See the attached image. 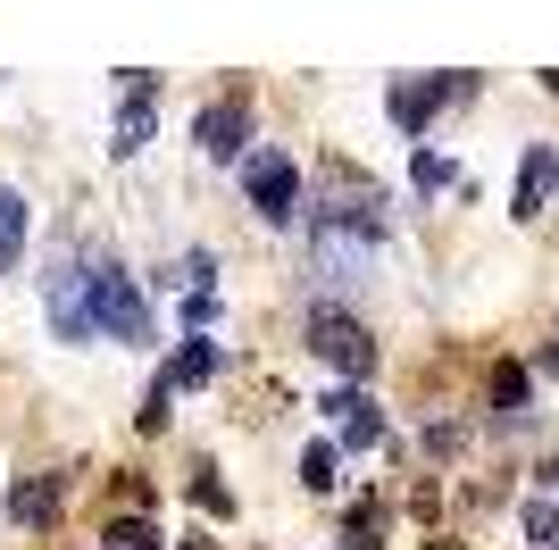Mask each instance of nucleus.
<instances>
[{
    "label": "nucleus",
    "mask_w": 559,
    "mask_h": 550,
    "mask_svg": "<svg viewBox=\"0 0 559 550\" xmlns=\"http://www.w3.org/2000/svg\"><path fill=\"white\" fill-rule=\"evenodd\" d=\"M84 284H93V334L151 343V300H142V284L117 267V259H93V267H84Z\"/></svg>",
    "instance_id": "obj_1"
},
{
    "label": "nucleus",
    "mask_w": 559,
    "mask_h": 550,
    "mask_svg": "<svg viewBox=\"0 0 559 550\" xmlns=\"http://www.w3.org/2000/svg\"><path fill=\"white\" fill-rule=\"evenodd\" d=\"M309 350L326 367H343V375H376V343H368V325L343 318V309H309Z\"/></svg>",
    "instance_id": "obj_2"
},
{
    "label": "nucleus",
    "mask_w": 559,
    "mask_h": 550,
    "mask_svg": "<svg viewBox=\"0 0 559 550\" xmlns=\"http://www.w3.org/2000/svg\"><path fill=\"white\" fill-rule=\"evenodd\" d=\"M242 183H251V208L267 226H284V217L301 208V176H293L284 151H251V159H242Z\"/></svg>",
    "instance_id": "obj_3"
},
{
    "label": "nucleus",
    "mask_w": 559,
    "mask_h": 550,
    "mask_svg": "<svg viewBox=\"0 0 559 550\" xmlns=\"http://www.w3.org/2000/svg\"><path fill=\"white\" fill-rule=\"evenodd\" d=\"M43 300H50L59 343H93V284H84V267H75V259H59V267L43 275Z\"/></svg>",
    "instance_id": "obj_4"
},
{
    "label": "nucleus",
    "mask_w": 559,
    "mask_h": 550,
    "mask_svg": "<svg viewBox=\"0 0 559 550\" xmlns=\"http://www.w3.org/2000/svg\"><path fill=\"white\" fill-rule=\"evenodd\" d=\"M242 142H251V109L242 100H210L201 109V151L210 159H242Z\"/></svg>",
    "instance_id": "obj_5"
},
{
    "label": "nucleus",
    "mask_w": 559,
    "mask_h": 550,
    "mask_svg": "<svg viewBox=\"0 0 559 550\" xmlns=\"http://www.w3.org/2000/svg\"><path fill=\"white\" fill-rule=\"evenodd\" d=\"M142 142H151V75H126V109H117V142H109V151H117V159H134V151H142Z\"/></svg>",
    "instance_id": "obj_6"
},
{
    "label": "nucleus",
    "mask_w": 559,
    "mask_h": 550,
    "mask_svg": "<svg viewBox=\"0 0 559 550\" xmlns=\"http://www.w3.org/2000/svg\"><path fill=\"white\" fill-rule=\"evenodd\" d=\"M551 183H559V159L535 142V151H526V167H518V217H535V208L551 201Z\"/></svg>",
    "instance_id": "obj_7"
},
{
    "label": "nucleus",
    "mask_w": 559,
    "mask_h": 550,
    "mask_svg": "<svg viewBox=\"0 0 559 550\" xmlns=\"http://www.w3.org/2000/svg\"><path fill=\"white\" fill-rule=\"evenodd\" d=\"M451 92H460V84H443V75H435V84H401V92H393V117L418 134L426 117H435V100H451Z\"/></svg>",
    "instance_id": "obj_8"
},
{
    "label": "nucleus",
    "mask_w": 559,
    "mask_h": 550,
    "mask_svg": "<svg viewBox=\"0 0 559 550\" xmlns=\"http://www.w3.org/2000/svg\"><path fill=\"white\" fill-rule=\"evenodd\" d=\"M318 409H334V417H343V434H350V442H376V434H384V417H376L368 400H359V392H326Z\"/></svg>",
    "instance_id": "obj_9"
},
{
    "label": "nucleus",
    "mask_w": 559,
    "mask_h": 550,
    "mask_svg": "<svg viewBox=\"0 0 559 550\" xmlns=\"http://www.w3.org/2000/svg\"><path fill=\"white\" fill-rule=\"evenodd\" d=\"M17 251H25V201H17V192H0V275L17 267Z\"/></svg>",
    "instance_id": "obj_10"
},
{
    "label": "nucleus",
    "mask_w": 559,
    "mask_h": 550,
    "mask_svg": "<svg viewBox=\"0 0 559 550\" xmlns=\"http://www.w3.org/2000/svg\"><path fill=\"white\" fill-rule=\"evenodd\" d=\"M210 375H217V350L192 334V343L176 350V367H167V384H210Z\"/></svg>",
    "instance_id": "obj_11"
},
{
    "label": "nucleus",
    "mask_w": 559,
    "mask_h": 550,
    "mask_svg": "<svg viewBox=\"0 0 559 550\" xmlns=\"http://www.w3.org/2000/svg\"><path fill=\"white\" fill-rule=\"evenodd\" d=\"M100 550H159V526H151V517H117V526L100 534Z\"/></svg>",
    "instance_id": "obj_12"
},
{
    "label": "nucleus",
    "mask_w": 559,
    "mask_h": 550,
    "mask_svg": "<svg viewBox=\"0 0 559 550\" xmlns=\"http://www.w3.org/2000/svg\"><path fill=\"white\" fill-rule=\"evenodd\" d=\"M526 542H535V550H559V509H551V501H526Z\"/></svg>",
    "instance_id": "obj_13"
},
{
    "label": "nucleus",
    "mask_w": 559,
    "mask_h": 550,
    "mask_svg": "<svg viewBox=\"0 0 559 550\" xmlns=\"http://www.w3.org/2000/svg\"><path fill=\"white\" fill-rule=\"evenodd\" d=\"M50 509H59V483H25L17 492V526H43Z\"/></svg>",
    "instance_id": "obj_14"
},
{
    "label": "nucleus",
    "mask_w": 559,
    "mask_h": 550,
    "mask_svg": "<svg viewBox=\"0 0 559 550\" xmlns=\"http://www.w3.org/2000/svg\"><path fill=\"white\" fill-rule=\"evenodd\" d=\"M301 483H309V492H334V451H326V442H309V451H301Z\"/></svg>",
    "instance_id": "obj_15"
},
{
    "label": "nucleus",
    "mask_w": 559,
    "mask_h": 550,
    "mask_svg": "<svg viewBox=\"0 0 559 550\" xmlns=\"http://www.w3.org/2000/svg\"><path fill=\"white\" fill-rule=\"evenodd\" d=\"M492 400H501V409H518V400H526V367H501V375H492Z\"/></svg>",
    "instance_id": "obj_16"
},
{
    "label": "nucleus",
    "mask_w": 559,
    "mask_h": 550,
    "mask_svg": "<svg viewBox=\"0 0 559 550\" xmlns=\"http://www.w3.org/2000/svg\"><path fill=\"white\" fill-rule=\"evenodd\" d=\"M443 183H451V167L435 159V151H418V192H443Z\"/></svg>",
    "instance_id": "obj_17"
},
{
    "label": "nucleus",
    "mask_w": 559,
    "mask_h": 550,
    "mask_svg": "<svg viewBox=\"0 0 559 550\" xmlns=\"http://www.w3.org/2000/svg\"><path fill=\"white\" fill-rule=\"evenodd\" d=\"M551 492H559V458H551Z\"/></svg>",
    "instance_id": "obj_18"
},
{
    "label": "nucleus",
    "mask_w": 559,
    "mask_h": 550,
    "mask_svg": "<svg viewBox=\"0 0 559 550\" xmlns=\"http://www.w3.org/2000/svg\"><path fill=\"white\" fill-rule=\"evenodd\" d=\"M551 367H559V343H551Z\"/></svg>",
    "instance_id": "obj_19"
}]
</instances>
